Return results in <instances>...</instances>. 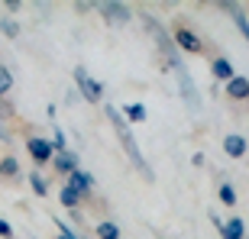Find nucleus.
Segmentation results:
<instances>
[{"mask_svg":"<svg viewBox=\"0 0 249 239\" xmlns=\"http://www.w3.org/2000/svg\"><path fill=\"white\" fill-rule=\"evenodd\" d=\"M107 120L113 123V129H117V136H120V146H123V152L129 155V162H133V168H136L139 175L146 178V181H156V171L146 165V155L139 152V146H136V139H133V133H129V123L123 120V113L113 107V103H107Z\"/></svg>","mask_w":249,"mask_h":239,"instance_id":"1","label":"nucleus"},{"mask_svg":"<svg viewBox=\"0 0 249 239\" xmlns=\"http://www.w3.org/2000/svg\"><path fill=\"white\" fill-rule=\"evenodd\" d=\"M74 84H78V91H81V97L88 103H101L104 101V84L97 81V78H91L84 65H78V68H74Z\"/></svg>","mask_w":249,"mask_h":239,"instance_id":"2","label":"nucleus"},{"mask_svg":"<svg viewBox=\"0 0 249 239\" xmlns=\"http://www.w3.org/2000/svg\"><path fill=\"white\" fill-rule=\"evenodd\" d=\"M26 152L33 155V162L36 165H49L52 162V146H49V139H39V136H33V139H26Z\"/></svg>","mask_w":249,"mask_h":239,"instance_id":"3","label":"nucleus"},{"mask_svg":"<svg viewBox=\"0 0 249 239\" xmlns=\"http://www.w3.org/2000/svg\"><path fill=\"white\" fill-rule=\"evenodd\" d=\"M101 17L113 26V23H126V19L133 17V10H129L126 3H101Z\"/></svg>","mask_w":249,"mask_h":239,"instance_id":"4","label":"nucleus"},{"mask_svg":"<svg viewBox=\"0 0 249 239\" xmlns=\"http://www.w3.org/2000/svg\"><path fill=\"white\" fill-rule=\"evenodd\" d=\"M172 42H175L178 52H191V55H194V52H201V39L194 36L191 29H178L175 36H172Z\"/></svg>","mask_w":249,"mask_h":239,"instance_id":"5","label":"nucleus"},{"mask_svg":"<svg viewBox=\"0 0 249 239\" xmlns=\"http://www.w3.org/2000/svg\"><path fill=\"white\" fill-rule=\"evenodd\" d=\"M65 184H71L74 191L84 197V194H91V188H94V175H91V171H84V168H78V171L68 175V181H65Z\"/></svg>","mask_w":249,"mask_h":239,"instance_id":"6","label":"nucleus"},{"mask_svg":"<svg viewBox=\"0 0 249 239\" xmlns=\"http://www.w3.org/2000/svg\"><path fill=\"white\" fill-rule=\"evenodd\" d=\"M52 165H55L58 171H65V175H71V171H78V155L68 152V149H65V152H55V155H52Z\"/></svg>","mask_w":249,"mask_h":239,"instance_id":"7","label":"nucleus"},{"mask_svg":"<svg viewBox=\"0 0 249 239\" xmlns=\"http://www.w3.org/2000/svg\"><path fill=\"white\" fill-rule=\"evenodd\" d=\"M246 139H243V136H236V133H230V136H227V139H223V152H227V155H230V158H243V155H246Z\"/></svg>","mask_w":249,"mask_h":239,"instance_id":"8","label":"nucleus"},{"mask_svg":"<svg viewBox=\"0 0 249 239\" xmlns=\"http://www.w3.org/2000/svg\"><path fill=\"white\" fill-rule=\"evenodd\" d=\"M227 94L230 97H249V78H243V74H233L230 81H227Z\"/></svg>","mask_w":249,"mask_h":239,"instance_id":"9","label":"nucleus"},{"mask_svg":"<svg viewBox=\"0 0 249 239\" xmlns=\"http://www.w3.org/2000/svg\"><path fill=\"white\" fill-rule=\"evenodd\" d=\"M220 236L223 239H243V236H246L243 217H230V223H223V226H220Z\"/></svg>","mask_w":249,"mask_h":239,"instance_id":"10","label":"nucleus"},{"mask_svg":"<svg viewBox=\"0 0 249 239\" xmlns=\"http://www.w3.org/2000/svg\"><path fill=\"white\" fill-rule=\"evenodd\" d=\"M223 10H227V13H230V17H233V23L240 26L243 39H246V42H249V19H246V13H243V10L236 7V3H223Z\"/></svg>","mask_w":249,"mask_h":239,"instance_id":"11","label":"nucleus"},{"mask_svg":"<svg viewBox=\"0 0 249 239\" xmlns=\"http://www.w3.org/2000/svg\"><path fill=\"white\" fill-rule=\"evenodd\" d=\"M58 197H62V207H68V210H74V207L81 204V194L74 191L71 184H62V191H58Z\"/></svg>","mask_w":249,"mask_h":239,"instance_id":"12","label":"nucleus"},{"mask_svg":"<svg viewBox=\"0 0 249 239\" xmlns=\"http://www.w3.org/2000/svg\"><path fill=\"white\" fill-rule=\"evenodd\" d=\"M120 113H123L126 123H142V120H146V107H142V103H126Z\"/></svg>","mask_w":249,"mask_h":239,"instance_id":"13","label":"nucleus"},{"mask_svg":"<svg viewBox=\"0 0 249 239\" xmlns=\"http://www.w3.org/2000/svg\"><path fill=\"white\" fill-rule=\"evenodd\" d=\"M211 71H213L217 81H230V78H233V65L227 62V58H217V62L211 65Z\"/></svg>","mask_w":249,"mask_h":239,"instance_id":"14","label":"nucleus"},{"mask_svg":"<svg viewBox=\"0 0 249 239\" xmlns=\"http://www.w3.org/2000/svg\"><path fill=\"white\" fill-rule=\"evenodd\" d=\"M97 236L101 239H120V226L113 220H104V223H97Z\"/></svg>","mask_w":249,"mask_h":239,"instance_id":"15","label":"nucleus"},{"mask_svg":"<svg viewBox=\"0 0 249 239\" xmlns=\"http://www.w3.org/2000/svg\"><path fill=\"white\" fill-rule=\"evenodd\" d=\"M0 175H3V178H17V175H19V162H17L13 155L0 158Z\"/></svg>","mask_w":249,"mask_h":239,"instance_id":"16","label":"nucleus"},{"mask_svg":"<svg viewBox=\"0 0 249 239\" xmlns=\"http://www.w3.org/2000/svg\"><path fill=\"white\" fill-rule=\"evenodd\" d=\"M29 188H33V194H36V197H46V194H49V184H46V178L39 175V171H33V175H29Z\"/></svg>","mask_w":249,"mask_h":239,"instance_id":"17","label":"nucleus"},{"mask_svg":"<svg viewBox=\"0 0 249 239\" xmlns=\"http://www.w3.org/2000/svg\"><path fill=\"white\" fill-rule=\"evenodd\" d=\"M0 33L13 39V36H19V26H17V23H13L10 17H3V19H0Z\"/></svg>","mask_w":249,"mask_h":239,"instance_id":"18","label":"nucleus"},{"mask_svg":"<svg viewBox=\"0 0 249 239\" xmlns=\"http://www.w3.org/2000/svg\"><path fill=\"white\" fill-rule=\"evenodd\" d=\"M10 87H13V74H10L7 68H0V97L10 94Z\"/></svg>","mask_w":249,"mask_h":239,"instance_id":"19","label":"nucleus"},{"mask_svg":"<svg viewBox=\"0 0 249 239\" xmlns=\"http://www.w3.org/2000/svg\"><path fill=\"white\" fill-rule=\"evenodd\" d=\"M220 204H227V207L236 204V191H233L230 184H223V188H220Z\"/></svg>","mask_w":249,"mask_h":239,"instance_id":"20","label":"nucleus"},{"mask_svg":"<svg viewBox=\"0 0 249 239\" xmlns=\"http://www.w3.org/2000/svg\"><path fill=\"white\" fill-rule=\"evenodd\" d=\"M55 230H58V239H78V236L71 233V226H68V223H62L58 217H55Z\"/></svg>","mask_w":249,"mask_h":239,"instance_id":"21","label":"nucleus"},{"mask_svg":"<svg viewBox=\"0 0 249 239\" xmlns=\"http://www.w3.org/2000/svg\"><path fill=\"white\" fill-rule=\"evenodd\" d=\"M49 146H52V152H65V133L58 126H55V139H52Z\"/></svg>","mask_w":249,"mask_h":239,"instance_id":"22","label":"nucleus"},{"mask_svg":"<svg viewBox=\"0 0 249 239\" xmlns=\"http://www.w3.org/2000/svg\"><path fill=\"white\" fill-rule=\"evenodd\" d=\"M0 239H13V226H10V220H3V217H0Z\"/></svg>","mask_w":249,"mask_h":239,"instance_id":"23","label":"nucleus"},{"mask_svg":"<svg viewBox=\"0 0 249 239\" xmlns=\"http://www.w3.org/2000/svg\"><path fill=\"white\" fill-rule=\"evenodd\" d=\"M0 142H10V133H7V126L0 123Z\"/></svg>","mask_w":249,"mask_h":239,"instance_id":"24","label":"nucleus"},{"mask_svg":"<svg viewBox=\"0 0 249 239\" xmlns=\"http://www.w3.org/2000/svg\"><path fill=\"white\" fill-rule=\"evenodd\" d=\"M243 239H249V236H243Z\"/></svg>","mask_w":249,"mask_h":239,"instance_id":"25","label":"nucleus"}]
</instances>
